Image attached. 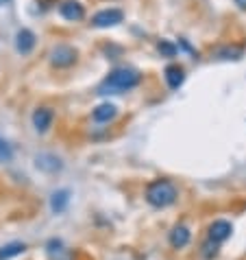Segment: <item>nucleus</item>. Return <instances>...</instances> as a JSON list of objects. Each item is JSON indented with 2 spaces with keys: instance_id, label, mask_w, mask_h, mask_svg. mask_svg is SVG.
I'll return each instance as SVG.
<instances>
[{
  "instance_id": "nucleus-10",
  "label": "nucleus",
  "mask_w": 246,
  "mask_h": 260,
  "mask_svg": "<svg viewBox=\"0 0 246 260\" xmlns=\"http://www.w3.org/2000/svg\"><path fill=\"white\" fill-rule=\"evenodd\" d=\"M163 75H166V81H168V85H170L172 90H177L179 85L185 81V72H183V68H181V66H175V63L166 68V70H163Z\"/></svg>"
},
{
  "instance_id": "nucleus-11",
  "label": "nucleus",
  "mask_w": 246,
  "mask_h": 260,
  "mask_svg": "<svg viewBox=\"0 0 246 260\" xmlns=\"http://www.w3.org/2000/svg\"><path fill=\"white\" fill-rule=\"evenodd\" d=\"M115 114H118V110H115L113 103H103V105H98L96 110L92 112V118L96 122H109Z\"/></svg>"
},
{
  "instance_id": "nucleus-8",
  "label": "nucleus",
  "mask_w": 246,
  "mask_h": 260,
  "mask_svg": "<svg viewBox=\"0 0 246 260\" xmlns=\"http://www.w3.org/2000/svg\"><path fill=\"white\" fill-rule=\"evenodd\" d=\"M33 46H35V35L28 31V28L18 31V35H16V48H18V53L28 55L33 50Z\"/></svg>"
},
{
  "instance_id": "nucleus-16",
  "label": "nucleus",
  "mask_w": 246,
  "mask_h": 260,
  "mask_svg": "<svg viewBox=\"0 0 246 260\" xmlns=\"http://www.w3.org/2000/svg\"><path fill=\"white\" fill-rule=\"evenodd\" d=\"M235 3H237V5H240V7H242V9H246V0H235Z\"/></svg>"
},
{
  "instance_id": "nucleus-9",
  "label": "nucleus",
  "mask_w": 246,
  "mask_h": 260,
  "mask_svg": "<svg viewBox=\"0 0 246 260\" xmlns=\"http://www.w3.org/2000/svg\"><path fill=\"white\" fill-rule=\"evenodd\" d=\"M187 243H190V230H187L185 225H177L170 232V245L175 249H183Z\"/></svg>"
},
{
  "instance_id": "nucleus-2",
  "label": "nucleus",
  "mask_w": 246,
  "mask_h": 260,
  "mask_svg": "<svg viewBox=\"0 0 246 260\" xmlns=\"http://www.w3.org/2000/svg\"><path fill=\"white\" fill-rule=\"evenodd\" d=\"M179 190L168 179H155L146 186V201L155 208H168L177 201Z\"/></svg>"
},
{
  "instance_id": "nucleus-3",
  "label": "nucleus",
  "mask_w": 246,
  "mask_h": 260,
  "mask_svg": "<svg viewBox=\"0 0 246 260\" xmlns=\"http://www.w3.org/2000/svg\"><path fill=\"white\" fill-rule=\"evenodd\" d=\"M76 61V50L68 44H57L50 53V63L57 68H70Z\"/></svg>"
},
{
  "instance_id": "nucleus-4",
  "label": "nucleus",
  "mask_w": 246,
  "mask_h": 260,
  "mask_svg": "<svg viewBox=\"0 0 246 260\" xmlns=\"http://www.w3.org/2000/svg\"><path fill=\"white\" fill-rule=\"evenodd\" d=\"M122 20H125V13H122L120 9H103L92 18V24L98 26V28H109V26L120 24Z\"/></svg>"
},
{
  "instance_id": "nucleus-12",
  "label": "nucleus",
  "mask_w": 246,
  "mask_h": 260,
  "mask_svg": "<svg viewBox=\"0 0 246 260\" xmlns=\"http://www.w3.org/2000/svg\"><path fill=\"white\" fill-rule=\"evenodd\" d=\"M24 251V243H9L0 249V260H9L13 256H20Z\"/></svg>"
},
{
  "instance_id": "nucleus-6",
  "label": "nucleus",
  "mask_w": 246,
  "mask_h": 260,
  "mask_svg": "<svg viewBox=\"0 0 246 260\" xmlns=\"http://www.w3.org/2000/svg\"><path fill=\"white\" fill-rule=\"evenodd\" d=\"M53 118H55V112L50 110V107H37V110L33 112V127L44 134L46 129L53 125Z\"/></svg>"
},
{
  "instance_id": "nucleus-5",
  "label": "nucleus",
  "mask_w": 246,
  "mask_h": 260,
  "mask_svg": "<svg viewBox=\"0 0 246 260\" xmlns=\"http://www.w3.org/2000/svg\"><path fill=\"white\" fill-rule=\"evenodd\" d=\"M231 232H233V225H231L229 221H224V219H218V221H214L212 225H209V241H212L214 245L224 243L231 236Z\"/></svg>"
},
{
  "instance_id": "nucleus-17",
  "label": "nucleus",
  "mask_w": 246,
  "mask_h": 260,
  "mask_svg": "<svg viewBox=\"0 0 246 260\" xmlns=\"http://www.w3.org/2000/svg\"><path fill=\"white\" fill-rule=\"evenodd\" d=\"M3 3H7V0H0V5H3Z\"/></svg>"
},
{
  "instance_id": "nucleus-14",
  "label": "nucleus",
  "mask_w": 246,
  "mask_h": 260,
  "mask_svg": "<svg viewBox=\"0 0 246 260\" xmlns=\"http://www.w3.org/2000/svg\"><path fill=\"white\" fill-rule=\"evenodd\" d=\"M13 157V151L9 147V142H7L3 136H0V162H9Z\"/></svg>"
},
{
  "instance_id": "nucleus-13",
  "label": "nucleus",
  "mask_w": 246,
  "mask_h": 260,
  "mask_svg": "<svg viewBox=\"0 0 246 260\" xmlns=\"http://www.w3.org/2000/svg\"><path fill=\"white\" fill-rule=\"evenodd\" d=\"M68 190H59V192H55L53 194V210L55 212H61L63 208H66V204H68Z\"/></svg>"
},
{
  "instance_id": "nucleus-7",
  "label": "nucleus",
  "mask_w": 246,
  "mask_h": 260,
  "mask_svg": "<svg viewBox=\"0 0 246 260\" xmlns=\"http://www.w3.org/2000/svg\"><path fill=\"white\" fill-rule=\"evenodd\" d=\"M59 13L70 22H78L83 16H85V9L81 3H76V0H66L63 5H59Z\"/></svg>"
},
{
  "instance_id": "nucleus-1",
  "label": "nucleus",
  "mask_w": 246,
  "mask_h": 260,
  "mask_svg": "<svg viewBox=\"0 0 246 260\" xmlns=\"http://www.w3.org/2000/svg\"><path fill=\"white\" fill-rule=\"evenodd\" d=\"M140 72L133 68H115L113 72H109V77L100 83L98 94H120V92L133 90L137 83H140Z\"/></svg>"
},
{
  "instance_id": "nucleus-15",
  "label": "nucleus",
  "mask_w": 246,
  "mask_h": 260,
  "mask_svg": "<svg viewBox=\"0 0 246 260\" xmlns=\"http://www.w3.org/2000/svg\"><path fill=\"white\" fill-rule=\"evenodd\" d=\"M159 50H161V53H166V55H175V46L172 44H168V42H161V44H159Z\"/></svg>"
}]
</instances>
